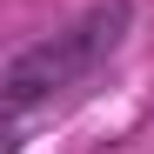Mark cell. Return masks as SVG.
Wrapping results in <instances>:
<instances>
[{
  "label": "cell",
  "instance_id": "obj_1",
  "mask_svg": "<svg viewBox=\"0 0 154 154\" xmlns=\"http://www.w3.org/2000/svg\"><path fill=\"white\" fill-rule=\"evenodd\" d=\"M127 34H134V0H94V7L81 20H67L60 34L27 40L7 67H0V100H7V114L27 121L34 107L87 87L94 74L127 47Z\"/></svg>",
  "mask_w": 154,
  "mask_h": 154
}]
</instances>
